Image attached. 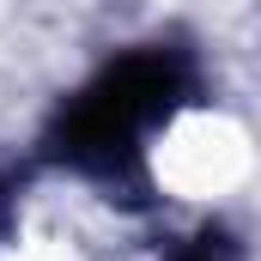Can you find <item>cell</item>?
<instances>
[{
    "label": "cell",
    "mask_w": 261,
    "mask_h": 261,
    "mask_svg": "<svg viewBox=\"0 0 261 261\" xmlns=\"http://www.w3.org/2000/svg\"><path fill=\"white\" fill-rule=\"evenodd\" d=\"M261 170V140L255 128L231 110V103H170L146 140H140V176L164 206L182 213H219L231 200H243V189Z\"/></svg>",
    "instance_id": "obj_1"
},
{
    "label": "cell",
    "mask_w": 261,
    "mask_h": 261,
    "mask_svg": "<svg viewBox=\"0 0 261 261\" xmlns=\"http://www.w3.org/2000/svg\"><path fill=\"white\" fill-rule=\"evenodd\" d=\"M0 261H146V249L116 195L49 182L12 206V225L0 231Z\"/></svg>",
    "instance_id": "obj_2"
}]
</instances>
